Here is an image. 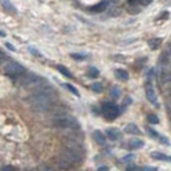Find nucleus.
I'll use <instances>...</instances> for the list:
<instances>
[{"label":"nucleus","instance_id":"1","mask_svg":"<svg viewBox=\"0 0 171 171\" xmlns=\"http://www.w3.org/2000/svg\"><path fill=\"white\" fill-rule=\"evenodd\" d=\"M54 97H55V92L54 90L50 87V88L45 90V91H37V92H33L30 96H29V104L33 108L34 111L37 112H46L52 108Z\"/></svg>","mask_w":171,"mask_h":171},{"label":"nucleus","instance_id":"2","mask_svg":"<svg viewBox=\"0 0 171 171\" xmlns=\"http://www.w3.org/2000/svg\"><path fill=\"white\" fill-rule=\"evenodd\" d=\"M54 125L61 129H68V130H78L79 129V122L68 115H62L54 119Z\"/></svg>","mask_w":171,"mask_h":171},{"label":"nucleus","instance_id":"3","mask_svg":"<svg viewBox=\"0 0 171 171\" xmlns=\"http://www.w3.org/2000/svg\"><path fill=\"white\" fill-rule=\"evenodd\" d=\"M101 113L107 120H115L120 115V108L112 101H104L101 105Z\"/></svg>","mask_w":171,"mask_h":171},{"label":"nucleus","instance_id":"4","mask_svg":"<svg viewBox=\"0 0 171 171\" xmlns=\"http://www.w3.org/2000/svg\"><path fill=\"white\" fill-rule=\"evenodd\" d=\"M59 157H62L63 159H66V161L70 163L71 166H76L78 163L82 162L83 153L74 151V150H70V149H65V150L59 154Z\"/></svg>","mask_w":171,"mask_h":171},{"label":"nucleus","instance_id":"5","mask_svg":"<svg viewBox=\"0 0 171 171\" xmlns=\"http://www.w3.org/2000/svg\"><path fill=\"white\" fill-rule=\"evenodd\" d=\"M5 74L9 75L11 78H13V79L20 78V76H23L25 74V68H24V66H21L20 63H17V62L11 61L5 65Z\"/></svg>","mask_w":171,"mask_h":171},{"label":"nucleus","instance_id":"6","mask_svg":"<svg viewBox=\"0 0 171 171\" xmlns=\"http://www.w3.org/2000/svg\"><path fill=\"white\" fill-rule=\"evenodd\" d=\"M146 97H147V100L150 101L151 104L158 105V103H157V93H155L154 87L151 86V83L149 81L146 82Z\"/></svg>","mask_w":171,"mask_h":171},{"label":"nucleus","instance_id":"7","mask_svg":"<svg viewBox=\"0 0 171 171\" xmlns=\"http://www.w3.org/2000/svg\"><path fill=\"white\" fill-rule=\"evenodd\" d=\"M105 134H107V137L109 138L111 141H117L121 138V132L116 128H108L105 130Z\"/></svg>","mask_w":171,"mask_h":171},{"label":"nucleus","instance_id":"8","mask_svg":"<svg viewBox=\"0 0 171 171\" xmlns=\"http://www.w3.org/2000/svg\"><path fill=\"white\" fill-rule=\"evenodd\" d=\"M142 146H144V141L142 140H138V138L128 141L126 145H125V147L129 149V150H137V149H141Z\"/></svg>","mask_w":171,"mask_h":171},{"label":"nucleus","instance_id":"9","mask_svg":"<svg viewBox=\"0 0 171 171\" xmlns=\"http://www.w3.org/2000/svg\"><path fill=\"white\" fill-rule=\"evenodd\" d=\"M92 137H93V140H95V142L97 145H100V146H104V145L107 144V137H105L100 130H95V132L92 133Z\"/></svg>","mask_w":171,"mask_h":171},{"label":"nucleus","instance_id":"10","mask_svg":"<svg viewBox=\"0 0 171 171\" xmlns=\"http://www.w3.org/2000/svg\"><path fill=\"white\" fill-rule=\"evenodd\" d=\"M124 132H125L126 134H133V136H140V134H141L140 128H138L136 124H133V122L128 124V125L125 126V129H124Z\"/></svg>","mask_w":171,"mask_h":171},{"label":"nucleus","instance_id":"11","mask_svg":"<svg viewBox=\"0 0 171 171\" xmlns=\"http://www.w3.org/2000/svg\"><path fill=\"white\" fill-rule=\"evenodd\" d=\"M0 4H2L3 7V9L5 11V12H8V13H16L17 12V9L14 8V5L11 3V0H0Z\"/></svg>","mask_w":171,"mask_h":171},{"label":"nucleus","instance_id":"12","mask_svg":"<svg viewBox=\"0 0 171 171\" xmlns=\"http://www.w3.org/2000/svg\"><path fill=\"white\" fill-rule=\"evenodd\" d=\"M115 75H116V78H117V79H120V81H124V82H126L129 79L128 71L124 70V68H117V70L115 71Z\"/></svg>","mask_w":171,"mask_h":171},{"label":"nucleus","instance_id":"13","mask_svg":"<svg viewBox=\"0 0 171 171\" xmlns=\"http://www.w3.org/2000/svg\"><path fill=\"white\" fill-rule=\"evenodd\" d=\"M107 5H108V3L105 2H100L99 4H96V5H93V7H91V11H92V12H103V11H105L107 9Z\"/></svg>","mask_w":171,"mask_h":171},{"label":"nucleus","instance_id":"14","mask_svg":"<svg viewBox=\"0 0 171 171\" xmlns=\"http://www.w3.org/2000/svg\"><path fill=\"white\" fill-rule=\"evenodd\" d=\"M58 166H59L62 170H71L72 167H74V166H71L70 163L66 161V159H63L62 157H58Z\"/></svg>","mask_w":171,"mask_h":171},{"label":"nucleus","instance_id":"15","mask_svg":"<svg viewBox=\"0 0 171 171\" xmlns=\"http://www.w3.org/2000/svg\"><path fill=\"white\" fill-rule=\"evenodd\" d=\"M151 158L157 159V161H170V158L167 157L166 154H163V153H158V151L151 153Z\"/></svg>","mask_w":171,"mask_h":171},{"label":"nucleus","instance_id":"16","mask_svg":"<svg viewBox=\"0 0 171 171\" xmlns=\"http://www.w3.org/2000/svg\"><path fill=\"white\" fill-rule=\"evenodd\" d=\"M161 43H162L161 38H151L150 41H149V46H150L151 50H155V49H158L159 46H161Z\"/></svg>","mask_w":171,"mask_h":171},{"label":"nucleus","instance_id":"17","mask_svg":"<svg viewBox=\"0 0 171 171\" xmlns=\"http://www.w3.org/2000/svg\"><path fill=\"white\" fill-rule=\"evenodd\" d=\"M57 70H58V71H59V72H61V74H62V75H65V76H67V78H72V75H71V72H70V71H68V70H67V68H66V67H65V66H62V65H58V66H57Z\"/></svg>","mask_w":171,"mask_h":171},{"label":"nucleus","instance_id":"18","mask_svg":"<svg viewBox=\"0 0 171 171\" xmlns=\"http://www.w3.org/2000/svg\"><path fill=\"white\" fill-rule=\"evenodd\" d=\"M91 90L93 91V92H96V93H100V92H103V84L99 82H96V83H92L91 84Z\"/></svg>","mask_w":171,"mask_h":171},{"label":"nucleus","instance_id":"19","mask_svg":"<svg viewBox=\"0 0 171 171\" xmlns=\"http://www.w3.org/2000/svg\"><path fill=\"white\" fill-rule=\"evenodd\" d=\"M87 75H88L90 78H97V76H99V70H97L96 67H90L88 71H87Z\"/></svg>","mask_w":171,"mask_h":171},{"label":"nucleus","instance_id":"20","mask_svg":"<svg viewBox=\"0 0 171 171\" xmlns=\"http://www.w3.org/2000/svg\"><path fill=\"white\" fill-rule=\"evenodd\" d=\"M147 122H150V124H158L159 122V119H158V116L157 115H154V113H149L147 115Z\"/></svg>","mask_w":171,"mask_h":171},{"label":"nucleus","instance_id":"21","mask_svg":"<svg viewBox=\"0 0 171 171\" xmlns=\"http://www.w3.org/2000/svg\"><path fill=\"white\" fill-rule=\"evenodd\" d=\"M120 93H121V92H120V88H119V87L113 86V87L111 88V96L113 97V99H117V97H120Z\"/></svg>","mask_w":171,"mask_h":171},{"label":"nucleus","instance_id":"22","mask_svg":"<svg viewBox=\"0 0 171 171\" xmlns=\"http://www.w3.org/2000/svg\"><path fill=\"white\" fill-rule=\"evenodd\" d=\"M71 58L75 61H83L87 58V54H79V53H72L71 54Z\"/></svg>","mask_w":171,"mask_h":171},{"label":"nucleus","instance_id":"23","mask_svg":"<svg viewBox=\"0 0 171 171\" xmlns=\"http://www.w3.org/2000/svg\"><path fill=\"white\" fill-rule=\"evenodd\" d=\"M146 130L149 132V136L150 137H154V138H157V140H159V137H161V134H159L157 130H154V129H151L150 126H147L146 128Z\"/></svg>","mask_w":171,"mask_h":171},{"label":"nucleus","instance_id":"24","mask_svg":"<svg viewBox=\"0 0 171 171\" xmlns=\"http://www.w3.org/2000/svg\"><path fill=\"white\" fill-rule=\"evenodd\" d=\"M63 86L66 87V88H67L68 91H70V92H72V93H74L75 96H79V92H78V90H76V88H75V87L72 86V84H70V83H65Z\"/></svg>","mask_w":171,"mask_h":171},{"label":"nucleus","instance_id":"25","mask_svg":"<svg viewBox=\"0 0 171 171\" xmlns=\"http://www.w3.org/2000/svg\"><path fill=\"white\" fill-rule=\"evenodd\" d=\"M38 171H54V169L50 165H46V163H42V165H40L38 167Z\"/></svg>","mask_w":171,"mask_h":171},{"label":"nucleus","instance_id":"26","mask_svg":"<svg viewBox=\"0 0 171 171\" xmlns=\"http://www.w3.org/2000/svg\"><path fill=\"white\" fill-rule=\"evenodd\" d=\"M126 171H141V169L137 165L130 163V165H128V167H126Z\"/></svg>","mask_w":171,"mask_h":171},{"label":"nucleus","instance_id":"27","mask_svg":"<svg viewBox=\"0 0 171 171\" xmlns=\"http://www.w3.org/2000/svg\"><path fill=\"white\" fill-rule=\"evenodd\" d=\"M141 171H158L157 167H150V166H144Z\"/></svg>","mask_w":171,"mask_h":171},{"label":"nucleus","instance_id":"28","mask_svg":"<svg viewBox=\"0 0 171 171\" xmlns=\"http://www.w3.org/2000/svg\"><path fill=\"white\" fill-rule=\"evenodd\" d=\"M128 4H129L130 7L140 5V0H128Z\"/></svg>","mask_w":171,"mask_h":171},{"label":"nucleus","instance_id":"29","mask_svg":"<svg viewBox=\"0 0 171 171\" xmlns=\"http://www.w3.org/2000/svg\"><path fill=\"white\" fill-rule=\"evenodd\" d=\"M29 50H30V53H33L34 55H37V57H41V53H40V52H37V50H36L34 48H32V46H30V48H29Z\"/></svg>","mask_w":171,"mask_h":171},{"label":"nucleus","instance_id":"30","mask_svg":"<svg viewBox=\"0 0 171 171\" xmlns=\"http://www.w3.org/2000/svg\"><path fill=\"white\" fill-rule=\"evenodd\" d=\"M151 3V0H140V5H149Z\"/></svg>","mask_w":171,"mask_h":171},{"label":"nucleus","instance_id":"31","mask_svg":"<svg viewBox=\"0 0 171 171\" xmlns=\"http://www.w3.org/2000/svg\"><path fill=\"white\" fill-rule=\"evenodd\" d=\"M3 171H16V169L12 166H5V167H3Z\"/></svg>","mask_w":171,"mask_h":171},{"label":"nucleus","instance_id":"32","mask_svg":"<svg viewBox=\"0 0 171 171\" xmlns=\"http://www.w3.org/2000/svg\"><path fill=\"white\" fill-rule=\"evenodd\" d=\"M159 141H161V142L162 144H165V145H169V140H167V138L166 137H159Z\"/></svg>","mask_w":171,"mask_h":171},{"label":"nucleus","instance_id":"33","mask_svg":"<svg viewBox=\"0 0 171 171\" xmlns=\"http://www.w3.org/2000/svg\"><path fill=\"white\" fill-rule=\"evenodd\" d=\"M130 159H134V154H129V155H126V157H124L122 161H130Z\"/></svg>","mask_w":171,"mask_h":171},{"label":"nucleus","instance_id":"34","mask_svg":"<svg viewBox=\"0 0 171 171\" xmlns=\"http://www.w3.org/2000/svg\"><path fill=\"white\" fill-rule=\"evenodd\" d=\"M167 17H169V12H167V11L161 13V19H167Z\"/></svg>","mask_w":171,"mask_h":171},{"label":"nucleus","instance_id":"35","mask_svg":"<svg viewBox=\"0 0 171 171\" xmlns=\"http://www.w3.org/2000/svg\"><path fill=\"white\" fill-rule=\"evenodd\" d=\"M165 52H167L169 54H171V42H169V43H167V48H166V50H165Z\"/></svg>","mask_w":171,"mask_h":171},{"label":"nucleus","instance_id":"36","mask_svg":"<svg viewBox=\"0 0 171 171\" xmlns=\"http://www.w3.org/2000/svg\"><path fill=\"white\" fill-rule=\"evenodd\" d=\"M4 59H5V55H4V54H3L2 52H0V65L4 62Z\"/></svg>","mask_w":171,"mask_h":171},{"label":"nucleus","instance_id":"37","mask_svg":"<svg viewBox=\"0 0 171 171\" xmlns=\"http://www.w3.org/2000/svg\"><path fill=\"white\" fill-rule=\"evenodd\" d=\"M166 86H167L166 92H167V93H170V96H171V83H169V84H166Z\"/></svg>","mask_w":171,"mask_h":171},{"label":"nucleus","instance_id":"38","mask_svg":"<svg viewBox=\"0 0 171 171\" xmlns=\"http://www.w3.org/2000/svg\"><path fill=\"white\" fill-rule=\"evenodd\" d=\"M97 171H108V167L107 166H100L99 169H97Z\"/></svg>","mask_w":171,"mask_h":171},{"label":"nucleus","instance_id":"39","mask_svg":"<svg viewBox=\"0 0 171 171\" xmlns=\"http://www.w3.org/2000/svg\"><path fill=\"white\" fill-rule=\"evenodd\" d=\"M5 46H7V48H8L9 50H12V52H14V48H13V46H12V45H11V43H9V42H7V43H5Z\"/></svg>","mask_w":171,"mask_h":171},{"label":"nucleus","instance_id":"40","mask_svg":"<svg viewBox=\"0 0 171 171\" xmlns=\"http://www.w3.org/2000/svg\"><path fill=\"white\" fill-rule=\"evenodd\" d=\"M0 37H5V32H2V30H0Z\"/></svg>","mask_w":171,"mask_h":171},{"label":"nucleus","instance_id":"41","mask_svg":"<svg viewBox=\"0 0 171 171\" xmlns=\"http://www.w3.org/2000/svg\"><path fill=\"white\" fill-rule=\"evenodd\" d=\"M169 119H170V122H171V112H169Z\"/></svg>","mask_w":171,"mask_h":171},{"label":"nucleus","instance_id":"42","mask_svg":"<svg viewBox=\"0 0 171 171\" xmlns=\"http://www.w3.org/2000/svg\"><path fill=\"white\" fill-rule=\"evenodd\" d=\"M170 161H171V158H170Z\"/></svg>","mask_w":171,"mask_h":171}]
</instances>
